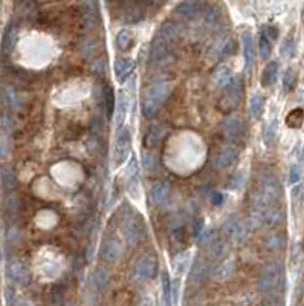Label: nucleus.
<instances>
[{
  "label": "nucleus",
  "instance_id": "1",
  "mask_svg": "<svg viewBox=\"0 0 304 306\" xmlns=\"http://www.w3.org/2000/svg\"><path fill=\"white\" fill-rule=\"evenodd\" d=\"M282 198V186L271 173L260 174L257 187L249 194V207L252 212H262L271 206H277Z\"/></svg>",
  "mask_w": 304,
  "mask_h": 306
},
{
  "label": "nucleus",
  "instance_id": "2",
  "mask_svg": "<svg viewBox=\"0 0 304 306\" xmlns=\"http://www.w3.org/2000/svg\"><path fill=\"white\" fill-rule=\"evenodd\" d=\"M285 286V270L280 262L268 264L259 276L257 288L265 297H277L283 292Z\"/></svg>",
  "mask_w": 304,
  "mask_h": 306
},
{
  "label": "nucleus",
  "instance_id": "3",
  "mask_svg": "<svg viewBox=\"0 0 304 306\" xmlns=\"http://www.w3.org/2000/svg\"><path fill=\"white\" fill-rule=\"evenodd\" d=\"M170 95V86L167 83H155L151 84L142 98V115L145 118H153L156 112L164 106Z\"/></svg>",
  "mask_w": 304,
  "mask_h": 306
},
{
  "label": "nucleus",
  "instance_id": "4",
  "mask_svg": "<svg viewBox=\"0 0 304 306\" xmlns=\"http://www.w3.org/2000/svg\"><path fill=\"white\" fill-rule=\"evenodd\" d=\"M122 234H124L125 242H127V245H130V246H136L145 238L144 220L141 219L139 214L132 212V208H130V213H127V216H125V219H124Z\"/></svg>",
  "mask_w": 304,
  "mask_h": 306
},
{
  "label": "nucleus",
  "instance_id": "5",
  "mask_svg": "<svg viewBox=\"0 0 304 306\" xmlns=\"http://www.w3.org/2000/svg\"><path fill=\"white\" fill-rule=\"evenodd\" d=\"M158 272V260L155 256H144L141 258L132 271V284L133 285H144L155 278Z\"/></svg>",
  "mask_w": 304,
  "mask_h": 306
},
{
  "label": "nucleus",
  "instance_id": "6",
  "mask_svg": "<svg viewBox=\"0 0 304 306\" xmlns=\"http://www.w3.org/2000/svg\"><path fill=\"white\" fill-rule=\"evenodd\" d=\"M243 96V83L239 80H233L230 84L225 86L223 94L219 100V109L225 114L233 112L239 108Z\"/></svg>",
  "mask_w": 304,
  "mask_h": 306
},
{
  "label": "nucleus",
  "instance_id": "7",
  "mask_svg": "<svg viewBox=\"0 0 304 306\" xmlns=\"http://www.w3.org/2000/svg\"><path fill=\"white\" fill-rule=\"evenodd\" d=\"M222 234L234 244H245L248 239V228L239 216H230L222 225Z\"/></svg>",
  "mask_w": 304,
  "mask_h": 306
},
{
  "label": "nucleus",
  "instance_id": "8",
  "mask_svg": "<svg viewBox=\"0 0 304 306\" xmlns=\"http://www.w3.org/2000/svg\"><path fill=\"white\" fill-rule=\"evenodd\" d=\"M130 150H132V134L129 129H124L121 127L116 141H115V148H113V164L115 167L122 166L130 156Z\"/></svg>",
  "mask_w": 304,
  "mask_h": 306
},
{
  "label": "nucleus",
  "instance_id": "9",
  "mask_svg": "<svg viewBox=\"0 0 304 306\" xmlns=\"http://www.w3.org/2000/svg\"><path fill=\"white\" fill-rule=\"evenodd\" d=\"M222 135L228 142L239 144L245 140L246 127L239 116H228L222 124Z\"/></svg>",
  "mask_w": 304,
  "mask_h": 306
},
{
  "label": "nucleus",
  "instance_id": "10",
  "mask_svg": "<svg viewBox=\"0 0 304 306\" xmlns=\"http://www.w3.org/2000/svg\"><path fill=\"white\" fill-rule=\"evenodd\" d=\"M170 48H171V43L162 38L161 36H158L153 42H151L150 52H148V63L155 64V66L162 64L170 56Z\"/></svg>",
  "mask_w": 304,
  "mask_h": 306
},
{
  "label": "nucleus",
  "instance_id": "11",
  "mask_svg": "<svg viewBox=\"0 0 304 306\" xmlns=\"http://www.w3.org/2000/svg\"><path fill=\"white\" fill-rule=\"evenodd\" d=\"M239 156V150L236 147V144H226L223 147L219 148V152L216 153L214 156V167L217 170H228L230 167L234 166V162L237 161Z\"/></svg>",
  "mask_w": 304,
  "mask_h": 306
},
{
  "label": "nucleus",
  "instance_id": "12",
  "mask_svg": "<svg viewBox=\"0 0 304 306\" xmlns=\"http://www.w3.org/2000/svg\"><path fill=\"white\" fill-rule=\"evenodd\" d=\"M136 63L132 58H118L113 64V72H115V78L118 80V83H125L130 75L135 72Z\"/></svg>",
  "mask_w": 304,
  "mask_h": 306
},
{
  "label": "nucleus",
  "instance_id": "13",
  "mask_svg": "<svg viewBox=\"0 0 304 306\" xmlns=\"http://www.w3.org/2000/svg\"><path fill=\"white\" fill-rule=\"evenodd\" d=\"M9 276L14 282L20 284V285H28L31 280V274H29V268L28 265L24 264L20 259H14L9 264Z\"/></svg>",
  "mask_w": 304,
  "mask_h": 306
},
{
  "label": "nucleus",
  "instance_id": "14",
  "mask_svg": "<svg viewBox=\"0 0 304 306\" xmlns=\"http://www.w3.org/2000/svg\"><path fill=\"white\" fill-rule=\"evenodd\" d=\"M184 34V24L179 22H174V20H167L161 24L159 28V34L162 38H165L167 42L173 43L176 42L179 37H182Z\"/></svg>",
  "mask_w": 304,
  "mask_h": 306
},
{
  "label": "nucleus",
  "instance_id": "15",
  "mask_svg": "<svg viewBox=\"0 0 304 306\" xmlns=\"http://www.w3.org/2000/svg\"><path fill=\"white\" fill-rule=\"evenodd\" d=\"M150 202H151V206H155V207H162L164 204L170 198V184L162 181V182H158L155 184L153 187L150 188Z\"/></svg>",
  "mask_w": 304,
  "mask_h": 306
},
{
  "label": "nucleus",
  "instance_id": "16",
  "mask_svg": "<svg viewBox=\"0 0 304 306\" xmlns=\"http://www.w3.org/2000/svg\"><path fill=\"white\" fill-rule=\"evenodd\" d=\"M122 246L118 240L115 239H109L103 244V246H101V258H103L106 262L109 264H115L121 259L122 256Z\"/></svg>",
  "mask_w": 304,
  "mask_h": 306
},
{
  "label": "nucleus",
  "instance_id": "17",
  "mask_svg": "<svg viewBox=\"0 0 304 306\" xmlns=\"http://www.w3.org/2000/svg\"><path fill=\"white\" fill-rule=\"evenodd\" d=\"M202 10V5L199 0H184L182 4L176 6V16L184 20H193L199 16Z\"/></svg>",
  "mask_w": 304,
  "mask_h": 306
},
{
  "label": "nucleus",
  "instance_id": "18",
  "mask_svg": "<svg viewBox=\"0 0 304 306\" xmlns=\"http://www.w3.org/2000/svg\"><path fill=\"white\" fill-rule=\"evenodd\" d=\"M205 265L200 262L199 258L194 259L191 270H190V277H188V288H199L200 284L204 282V277H205Z\"/></svg>",
  "mask_w": 304,
  "mask_h": 306
},
{
  "label": "nucleus",
  "instance_id": "19",
  "mask_svg": "<svg viewBox=\"0 0 304 306\" xmlns=\"http://www.w3.org/2000/svg\"><path fill=\"white\" fill-rule=\"evenodd\" d=\"M208 252H210V258L213 260H220V259H226L228 256V244L225 242V239L222 238H213L208 242Z\"/></svg>",
  "mask_w": 304,
  "mask_h": 306
},
{
  "label": "nucleus",
  "instance_id": "20",
  "mask_svg": "<svg viewBox=\"0 0 304 306\" xmlns=\"http://www.w3.org/2000/svg\"><path fill=\"white\" fill-rule=\"evenodd\" d=\"M164 127L159 124V122H155V124H151L150 126V129L147 130V136H145V147L147 148H155L159 146L161 140L164 138Z\"/></svg>",
  "mask_w": 304,
  "mask_h": 306
},
{
  "label": "nucleus",
  "instance_id": "21",
  "mask_svg": "<svg viewBox=\"0 0 304 306\" xmlns=\"http://www.w3.org/2000/svg\"><path fill=\"white\" fill-rule=\"evenodd\" d=\"M242 46H243L245 64H246V69L249 70L252 66H254V58H256L254 40H252V36H251V34H243V37H242Z\"/></svg>",
  "mask_w": 304,
  "mask_h": 306
},
{
  "label": "nucleus",
  "instance_id": "22",
  "mask_svg": "<svg viewBox=\"0 0 304 306\" xmlns=\"http://www.w3.org/2000/svg\"><path fill=\"white\" fill-rule=\"evenodd\" d=\"M93 284L99 291H107L112 284V277L107 268L104 266H98L93 272Z\"/></svg>",
  "mask_w": 304,
  "mask_h": 306
},
{
  "label": "nucleus",
  "instance_id": "23",
  "mask_svg": "<svg viewBox=\"0 0 304 306\" xmlns=\"http://www.w3.org/2000/svg\"><path fill=\"white\" fill-rule=\"evenodd\" d=\"M278 70H280V64H278V62H275V60L269 62L262 72V86H265V88L272 86L277 82Z\"/></svg>",
  "mask_w": 304,
  "mask_h": 306
},
{
  "label": "nucleus",
  "instance_id": "24",
  "mask_svg": "<svg viewBox=\"0 0 304 306\" xmlns=\"http://www.w3.org/2000/svg\"><path fill=\"white\" fill-rule=\"evenodd\" d=\"M233 80H234L233 70L228 68V66H220V68L214 72V76H213V83H214V86H217V88H225L226 84H230Z\"/></svg>",
  "mask_w": 304,
  "mask_h": 306
},
{
  "label": "nucleus",
  "instance_id": "25",
  "mask_svg": "<svg viewBox=\"0 0 304 306\" xmlns=\"http://www.w3.org/2000/svg\"><path fill=\"white\" fill-rule=\"evenodd\" d=\"M278 140V121L272 120L266 124L265 130H263V142L266 147H274Z\"/></svg>",
  "mask_w": 304,
  "mask_h": 306
},
{
  "label": "nucleus",
  "instance_id": "26",
  "mask_svg": "<svg viewBox=\"0 0 304 306\" xmlns=\"http://www.w3.org/2000/svg\"><path fill=\"white\" fill-rule=\"evenodd\" d=\"M265 110V96L260 94L252 95L249 100V115L252 120H260Z\"/></svg>",
  "mask_w": 304,
  "mask_h": 306
},
{
  "label": "nucleus",
  "instance_id": "27",
  "mask_svg": "<svg viewBox=\"0 0 304 306\" xmlns=\"http://www.w3.org/2000/svg\"><path fill=\"white\" fill-rule=\"evenodd\" d=\"M285 244H286V240H285L283 234L275 233V234H269L265 238V246H266V250H269L272 252L282 251L285 248Z\"/></svg>",
  "mask_w": 304,
  "mask_h": 306
},
{
  "label": "nucleus",
  "instance_id": "28",
  "mask_svg": "<svg viewBox=\"0 0 304 306\" xmlns=\"http://www.w3.org/2000/svg\"><path fill=\"white\" fill-rule=\"evenodd\" d=\"M103 100H104V110L107 114V118L112 120L113 114H115V108H116V98H115V92L110 86H106Z\"/></svg>",
  "mask_w": 304,
  "mask_h": 306
},
{
  "label": "nucleus",
  "instance_id": "29",
  "mask_svg": "<svg viewBox=\"0 0 304 306\" xmlns=\"http://www.w3.org/2000/svg\"><path fill=\"white\" fill-rule=\"evenodd\" d=\"M271 52H272V42L269 40V37L262 30L260 37H259V56H260L262 60H268Z\"/></svg>",
  "mask_w": 304,
  "mask_h": 306
},
{
  "label": "nucleus",
  "instance_id": "30",
  "mask_svg": "<svg viewBox=\"0 0 304 306\" xmlns=\"http://www.w3.org/2000/svg\"><path fill=\"white\" fill-rule=\"evenodd\" d=\"M295 52H297V44H295V38L292 36H288L283 43H282V48H280V54L283 58L286 60H291L295 57Z\"/></svg>",
  "mask_w": 304,
  "mask_h": 306
},
{
  "label": "nucleus",
  "instance_id": "31",
  "mask_svg": "<svg viewBox=\"0 0 304 306\" xmlns=\"http://www.w3.org/2000/svg\"><path fill=\"white\" fill-rule=\"evenodd\" d=\"M115 43H116V46H118L121 50H127V49L132 48V44H133V36H132V32L127 31V30L119 31V32L116 34V37H115Z\"/></svg>",
  "mask_w": 304,
  "mask_h": 306
},
{
  "label": "nucleus",
  "instance_id": "32",
  "mask_svg": "<svg viewBox=\"0 0 304 306\" xmlns=\"http://www.w3.org/2000/svg\"><path fill=\"white\" fill-rule=\"evenodd\" d=\"M127 110H129V101H127V96H125L124 94H121L119 96V101H118V120H116V126L122 127L124 124V120L125 116H127Z\"/></svg>",
  "mask_w": 304,
  "mask_h": 306
},
{
  "label": "nucleus",
  "instance_id": "33",
  "mask_svg": "<svg viewBox=\"0 0 304 306\" xmlns=\"http://www.w3.org/2000/svg\"><path fill=\"white\" fill-rule=\"evenodd\" d=\"M15 36H17L15 26H14V24H9V28L5 32V38H3V50H5V52H11V50L14 49Z\"/></svg>",
  "mask_w": 304,
  "mask_h": 306
},
{
  "label": "nucleus",
  "instance_id": "34",
  "mask_svg": "<svg viewBox=\"0 0 304 306\" xmlns=\"http://www.w3.org/2000/svg\"><path fill=\"white\" fill-rule=\"evenodd\" d=\"M2 182H3V186H5V188H6L8 192L14 190L15 186H17L15 174H14L11 170H8V168L2 170Z\"/></svg>",
  "mask_w": 304,
  "mask_h": 306
},
{
  "label": "nucleus",
  "instance_id": "35",
  "mask_svg": "<svg viewBox=\"0 0 304 306\" xmlns=\"http://www.w3.org/2000/svg\"><path fill=\"white\" fill-rule=\"evenodd\" d=\"M188 258H190L188 252H181L179 256H177V258L173 260V268L176 270L177 274H181V272L185 271V268H187V265H188V260H190Z\"/></svg>",
  "mask_w": 304,
  "mask_h": 306
},
{
  "label": "nucleus",
  "instance_id": "36",
  "mask_svg": "<svg viewBox=\"0 0 304 306\" xmlns=\"http://www.w3.org/2000/svg\"><path fill=\"white\" fill-rule=\"evenodd\" d=\"M162 296H164V303H171V282H170V276L167 271L162 272Z\"/></svg>",
  "mask_w": 304,
  "mask_h": 306
},
{
  "label": "nucleus",
  "instance_id": "37",
  "mask_svg": "<svg viewBox=\"0 0 304 306\" xmlns=\"http://www.w3.org/2000/svg\"><path fill=\"white\" fill-rule=\"evenodd\" d=\"M233 272V262L228 264V260H225L223 264H220L216 270H214V276L217 278H226V277H230Z\"/></svg>",
  "mask_w": 304,
  "mask_h": 306
},
{
  "label": "nucleus",
  "instance_id": "38",
  "mask_svg": "<svg viewBox=\"0 0 304 306\" xmlns=\"http://www.w3.org/2000/svg\"><path fill=\"white\" fill-rule=\"evenodd\" d=\"M295 82H297V74L292 68H288L285 70V75H283V86L286 90H292L294 86H295Z\"/></svg>",
  "mask_w": 304,
  "mask_h": 306
},
{
  "label": "nucleus",
  "instance_id": "39",
  "mask_svg": "<svg viewBox=\"0 0 304 306\" xmlns=\"http://www.w3.org/2000/svg\"><path fill=\"white\" fill-rule=\"evenodd\" d=\"M303 118H304L303 110H301V109H297V110H294V112L286 118V124H288L289 127H300V126L303 124Z\"/></svg>",
  "mask_w": 304,
  "mask_h": 306
},
{
  "label": "nucleus",
  "instance_id": "40",
  "mask_svg": "<svg viewBox=\"0 0 304 306\" xmlns=\"http://www.w3.org/2000/svg\"><path fill=\"white\" fill-rule=\"evenodd\" d=\"M234 54H236V42L233 38H230L223 44V48L220 50V58H228V57H231Z\"/></svg>",
  "mask_w": 304,
  "mask_h": 306
},
{
  "label": "nucleus",
  "instance_id": "41",
  "mask_svg": "<svg viewBox=\"0 0 304 306\" xmlns=\"http://www.w3.org/2000/svg\"><path fill=\"white\" fill-rule=\"evenodd\" d=\"M220 14H219V8L216 5H210L205 11V20L208 24H216L219 20Z\"/></svg>",
  "mask_w": 304,
  "mask_h": 306
},
{
  "label": "nucleus",
  "instance_id": "42",
  "mask_svg": "<svg viewBox=\"0 0 304 306\" xmlns=\"http://www.w3.org/2000/svg\"><path fill=\"white\" fill-rule=\"evenodd\" d=\"M300 180H301V167L297 166V164H294V166L291 167V170H289L288 182H289V186H295L297 182H300Z\"/></svg>",
  "mask_w": 304,
  "mask_h": 306
},
{
  "label": "nucleus",
  "instance_id": "43",
  "mask_svg": "<svg viewBox=\"0 0 304 306\" xmlns=\"http://www.w3.org/2000/svg\"><path fill=\"white\" fill-rule=\"evenodd\" d=\"M243 182H245L243 173H236V174L231 178V181H230V188H231V190H239V188L243 187Z\"/></svg>",
  "mask_w": 304,
  "mask_h": 306
},
{
  "label": "nucleus",
  "instance_id": "44",
  "mask_svg": "<svg viewBox=\"0 0 304 306\" xmlns=\"http://www.w3.org/2000/svg\"><path fill=\"white\" fill-rule=\"evenodd\" d=\"M263 31H265V34L269 37V40L271 42H277V38H278V28L277 26H274V24H268V26H265L263 28Z\"/></svg>",
  "mask_w": 304,
  "mask_h": 306
},
{
  "label": "nucleus",
  "instance_id": "45",
  "mask_svg": "<svg viewBox=\"0 0 304 306\" xmlns=\"http://www.w3.org/2000/svg\"><path fill=\"white\" fill-rule=\"evenodd\" d=\"M6 101L9 103V106L12 108V109H15L17 108V94H15V90L14 89H8L6 90Z\"/></svg>",
  "mask_w": 304,
  "mask_h": 306
},
{
  "label": "nucleus",
  "instance_id": "46",
  "mask_svg": "<svg viewBox=\"0 0 304 306\" xmlns=\"http://www.w3.org/2000/svg\"><path fill=\"white\" fill-rule=\"evenodd\" d=\"M211 204L214 207H220L223 204V194L220 192H214L211 193Z\"/></svg>",
  "mask_w": 304,
  "mask_h": 306
},
{
  "label": "nucleus",
  "instance_id": "47",
  "mask_svg": "<svg viewBox=\"0 0 304 306\" xmlns=\"http://www.w3.org/2000/svg\"><path fill=\"white\" fill-rule=\"evenodd\" d=\"M161 0H145V4L147 5H156V4H159Z\"/></svg>",
  "mask_w": 304,
  "mask_h": 306
},
{
  "label": "nucleus",
  "instance_id": "48",
  "mask_svg": "<svg viewBox=\"0 0 304 306\" xmlns=\"http://www.w3.org/2000/svg\"><path fill=\"white\" fill-rule=\"evenodd\" d=\"M301 290H303V292H304V284L301 285Z\"/></svg>",
  "mask_w": 304,
  "mask_h": 306
}]
</instances>
